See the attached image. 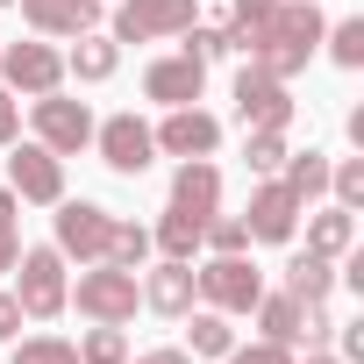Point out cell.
Listing matches in <instances>:
<instances>
[{
    "label": "cell",
    "mask_w": 364,
    "mask_h": 364,
    "mask_svg": "<svg viewBox=\"0 0 364 364\" xmlns=\"http://www.w3.org/2000/svg\"><path fill=\"white\" fill-rule=\"evenodd\" d=\"M250 314H257L264 343H286V350L300 343V300H293V293H257V307H250Z\"/></svg>",
    "instance_id": "7402d4cb"
},
{
    "label": "cell",
    "mask_w": 364,
    "mask_h": 364,
    "mask_svg": "<svg viewBox=\"0 0 364 364\" xmlns=\"http://www.w3.org/2000/svg\"><path fill=\"white\" fill-rule=\"evenodd\" d=\"M279 15V0H229V50H243L250 58V43H257V29Z\"/></svg>",
    "instance_id": "cb8c5ba5"
},
{
    "label": "cell",
    "mask_w": 364,
    "mask_h": 364,
    "mask_svg": "<svg viewBox=\"0 0 364 364\" xmlns=\"http://www.w3.org/2000/svg\"><path fill=\"white\" fill-rule=\"evenodd\" d=\"M171 208L178 215H193L200 229L222 215V171L208 157H178V178H171Z\"/></svg>",
    "instance_id": "2e32d148"
},
{
    "label": "cell",
    "mask_w": 364,
    "mask_h": 364,
    "mask_svg": "<svg viewBox=\"0 0 364 364\" xmlns=\"http://www.w3.org/2000/svg\"><path fill=\"white\" fill-rule=\"evenodd\" d=\"M150 250H164V257H193V250H200V222L178 215V208H164L157 229H150Z\"/></svg>",
    "instance_id": "603a6c76"
},
{
    "label": "cell",
    "mask_w": 364,
    "mask_h": 364,
    "mask_svg": "<svg viewBox=\"0 0 364 364\" xmlns=\"http://www.w3.org/2000/svg\"><path fill=\"white\" fill-rule=\"evenodd\" d=\"M29 122H36V143H43V150H58V157H79V150L93 143V107H86V100H72L65 86H58V93H43V100H29Z\"/></svg>",
    "instance_id": "8992f818"
},
{
    "label": "cell",
    "mask_w": 364,
    "mask_h": 364,
    "mask_svg": "<svg viewBox=\"0 0 364 364\" xmlns=\"http://www.w3.org/2000/svg\"><path fill=\"white\" fill-rule=\"evenodd\" d=\"M129 364H193L186 350H143V357H129Z\"/></svg>",
    "instance_id": "f35d334b"
},
{
    "label": "cell",
    "mask_w": 364,
    "mask_h": 364,
    "mask_svg": "<svg viewBox=\"0 0 364 364\" xmlns=\"http://www.w3.org/2000/svg\"><path fill=\"white\" fill-rule=\"evenodd\" d=\"M186 58H200V65L229 58V29H208V22H193V29H186Z\"/></svg>",
    "instance_id": "836d02e7"
},
{
    "label": "cell",
    "mask_w": 364,
    "mask_h": 364,
    "mask_svg": "<svg viewBox=\"0 0 364 364\" xmlns=\"http://www.w3.org/2000/svg\"><path fill=\"white\" fill-rule=\"evenodd\" d=\"M243 164H250L257 178H279V164H286V129H243Z\"/></svg>",
    "instance_id": "d4e9b609"
},
{
    "label": "cell",
    "mask_w": 364,
    "mask_h": 364,
    "mask_svg": "<svg viewBox=\"0 0 364 364\" xmlns=\"http://www.w3.org/2000/svg\"><path fill=\"white\" fill-rule=\"evenodd\" d=\"M307 364H343V357H328V350H307Z\"/></svg>",
    "instance_id": "ab89813d"
},
{
    "label": "cell",
    "mask_w": 364,
    "mask_h": 364,
    "mask_svg": "<svg viewBox=\"0 0 364 364\" xmlns=\"http://www.w3.org/2000/svg\"><path fill=\"white\" fill-rule=\"evenodd\" d=\"M321 43H328V58H336L343 72H364V15L328 22V29H321Z\"/></svg>",
    "instance_id": "83f0119b"
},
{
    "label": "cell",
    "mask_w": 364,
    "mask_h": 364,
    "mask_svg": "<svg viewBox=\"0 0 364 364\" xmlns=\"http://www.w3.org/2000/svg\"><path fill=\"white\" fill-rule=\"evenodd\" d=\"M58 250H65V264L79 257V264H100L107 257V229H114V215L100 208V200H58Z\"/></svg>",
    "instance_id": "30bf717a"
},
{
    "label": "cell",
    "mask_w": 364,
    "mask_h": 364,
    "mask_svg": "<svg viewBox=\"0 0 364 364\" xmlns=\"http://www.w3.org/2000/svg\"><path fill=\"white\" fill-rule=\"evenodd\" d=\"M72 350H79V364H129V336H122L114 321H93Z\"/></svg>",
    "instance_id": "4316f807"
},
{
    "label": "cell",
    "mask_w": 364,
    "mask_h": 364,
    "mask_svg": "<svg viewBox=\"0 0 364 364\" xmlns=\"http://www.w3.org/2000/svg\"><path fill=\"white\" fill-rule=\"evenodd\" d=\"M229 364H293V350H286V343H264V336H257V343L229 350Z\"/></svg>",
    "instance_id": "e575fe53"
},
{
    "label": "cell",
    "mask_w": 364,
    "mask_h": 364,
    "mask_svg": "<svg viewBox=\"0 0 364 364\" xmlns=\"http://www.w3.org/2000/svg\"><path fill=\"white\" fill-rule=\"evenodd\" d=\"M328 164L336 157H321V150H286V164H279V186L307 208V200H321L328 193Z\"/></svg>",
    "instance_id": "d6986e66"
},
{
    "label": "cell",
    "mask_w": 364,
    "mask_h": 364,
    "mask_svg": "<svg viewBox=\"0 0 364 364\" xmlns=\"http://www.w3.org/2000/svg\"><path fill=\"white\" fill-rule=\"evenodd\" d=\"M321 8L314 0H279V15L257 29V43H250V65L257 72H272V79H293V72H307V58L321 50Z\"/></svg>",
    "instance_id": "6da1fadb"
},
{
    "label": "cell",
    "mask_w": 364,
    "mask_h": 364,
    "mask_svg": "<svg viewBox=\"0 0 364 364\" xmlns=\"http://www.w3.org/2000/svg\"><path fill=\"white\" fill-rule=\"evenodd\" d=\"M15 136H22V100H15L8 86H0V150H8Z\"/></svg>",
    "instance_id": "d590c367"
},
{
    "label": "cell",
    "mask_w": 364,
    "mask_h": 364,
    "mask_svg": "<svg viewBox=\"0 0 364 364\" xmlns=\"http://www.w3.org/2000/svg\"><path fill=\"white\" fill-rule=\"evenodd\" d=\"M236 122H243V129H293V93H286V79L243 65V72H236Z\"/></svg>",
    "instance_id": "8fae6325"
},
{
    "label": "cell",
    "mask_w": 364,
    "mask_h": 364,
    "mask_svg": "<svg viewBox=\"0 0 364 364\" xmlns=\"http://www.w3.org/2000/svg\"><path fill=\"white\" fill-rule=\"evenodd\" d=\"M150 136H157L164 157H215V150H222V122H215L200 100H193V107H164V122H157Z\"/></svg>",
    "instance_id": "7c38bea8"
},
{
    "label": "cell",
    "mask_w": 364,
    "mask_h": 364,
    "mask_svg": "<svg viewBox=\"0 0 364 364\" xmlns=\"http://www.w3.org/2000/svg\"><path fill=\"white\" fill-rule=\"evenodd\" d=\"M0 8H15V0H0Z\"/></svg>",
    "instance_id": "60d3db41"
},
{
    "label": "cell",
    "mask_w": 364,
    "mask_h": 364,
    "mask_svg": "<svg viewBox=\"0 0 364 364\" xmlns=\"http://www.w3.org/2000/svg\"><path fill=\"white\" fill-rule=\"evenodd\" d=\"M15 157H8V186H15V200H29V208H58L65 200V157L58 150H43V143H8Z\"/></svg>",
    "instance_id": "52a82bcc"
},
{
    "label": "cell",
    "mask_w": 364,
    "mask_h": 364,
    "mask_svg": "<svg viewBox=\"0 0 364 364\" xmlns=\"http://www.w3.org/2000/svg\"><path fill=\"white\" fill-rule=\"evenodd\" d=\"M114 65H122V43H114V36H100V29L72 36V50H65V79H79V86L114 79Z\"/></svg>",
    "instance_id": "ac0fdd59"
},
{
    "label": "cell",
    "mask_w": 364,
    "mask_h": 364,
    "mask_svg": "<svg viewBox=\"0 0 364 364\" xmlns=\"http://www.w3.org/2000/svg\"><path fill=\"white\" fill-rule=\"evenodd\" d=\"M193 293L215 307V314H250L257 307V293H264V272L236 250V257H208V264H193Z\"/></svg>",
    "instance_id": "277c9868"
},
{
    "label": "cell",
    "mask_w": 364,
    "mask_h": 364,
    "mask_svg": "<svg viewBox=\"0 0 364 364\" xmlns=\"http://www.w3.org/2000/svg\"><path fill=\"white\" fill-rule=\"evenodd\" d=\"M93 150H100V164H107V171L136 178V171H150L157 136H150V122H136V114H107V122H93Z\"/></svg>",
    "instance_id": "9c48e42d"
},
{
    "label": "cell",
    "mask_w": 364,
    "mask_h": 364,
    "mask_svg": "<svg viewBox=\"0 0 364 364\" xmlns=\"http://www.w3.org/2000/svg\"><path fill=\"white\" fill-rule=\"evenodd\" d=\"M15 328H22V300L0 293V343H15Z\"/></svg>",
    "instance_id": "74e56055"
},
{
    "label": "cell",
    "mask_w": 364,
    "mask_h": 364,
    "mask_svg": "<svg viewBox=\"0 0 364 364\" xmlns=\"http://www.w3.org/2000/svg\"><path fill=\"white\" fill-rule=\"evenodd\" d=\"M336 343H343V364L364 357V321H336Z\"/></svg>",
    "instance_id": "8d00e7d4"
},
{
    "label": "cell",
    "mask_w": 364,
    "mask_h": 364,
    "mask_svg": "<svg viewBox=\"0 0 364 364\" xmlns=\"http://www.w3.org/2000/svg\"><path fill=\"white\" fill-rule=\"evenodd\" d=\"M350 243H357V215H350V208H314V215H307V250L350 257Z\"/></svg>",
    "instance_id": "ffe728a7"
},
{
    "label": "cell",
    "mask_w": 364,
    "mask_h": 364,
    "mask_svg": "<svg viewBox=\"0 0 364 364\" xmlns=\"http://www.w3.org/2000/svg\"><path fill=\"white\" fill-rule=\"evenodd\" d=\"M15 257H22V200L15 186H0V272H15Z\"/></svg>",
    "instance_id": "f546056e"
},
{
    "label": "cell",
    "mask_w": 364,
    "mask_h": 364,
    "mask_svg": "<svg viewBox=\"0 0 364 364\" xmlns=\"http://www.w3.org/2000/svg\"><path fill=\"white\" fill-rule=\"evenodd\" d=\"M136 286H143V307L157 314H178V321L193 314V257H157L150 272H136Z\"/></svg>",
    "instance_id": "9a60e30c"
},
{
    "label": "cell",
    "mask_w": 364,
    "mask_h": 364,
    "mask_svg": "<svg viewBox=\"0 0 364 364\" xmlns=\"http://www.w3.org/2000/svg\"><path fill=\"white\" fill-rule=\"evenodd\" d=\"M328 193H336V208H364V157H343V164H328Z\"/></svg>",
    "instance_id": "1f68e13d"
},
{
    "label": "cell",
    "mask_w": 364,
    "mask_h": 364,
    "mask_svg": "<svg viewBox=\"0 0 364 364\" xmlns=\"http://www.w3.org/2000/svg\"><path fill=\"white\" fill-rule=\"evenodd\" d=\"M65 293H72V272H65V250L58 243L15 257V300H22L29 321H58L65 314Z\"/></svg>",
    "instance_id": "7a4b0ae2"
},
{
    "label": "cell",
    "mask_w": 364,
    "mask_h": 364,
    "mask_svg": "<svg viewBox=\"0 0 364 364\" xmlns=\"http://www.w3.org/2000/svg\"><path fill=\"white\" fill-rule=\"evenodd\" d=\"M186 343H193L186 357H229V350H236V336H229V314L200 307V314H193V328H186Z\"/></svg>",
    "instance_id": "484cf974"
},
{
    "label": "cell",
    "mask_w": 364,
    "mask_h": 364,
    "mask_svg": "<svg viewBox=\"0 0 364 364\" xmlns=\"http://www.w3.org/2000/svg\"><path fill=\"white\" fill-rule=\"evenodd\" d=\"M300 200L279 186V178H264V186L250 193V215H243V229H250V243H293L300 236Z\"/></svg>",
    "instance_id": "5bb4252c"
},
{
    "label": "cell",
    "mask_w": 364,
    "mask_h": 364,
    "mask_svg": "<svg viewBox=\"0 0 364 364\" xmlns=\"http://www.w3.org/2000/svg\"><path fill=\"white\" fill-rule=\"evenodd\" d=\"M200 93H208V65L186 58V50H171L143 72V100H157V107H193Z\"/></svg>",
    "instance_id": "4fadbf2b"
},
{
    "label": "cell",
    "mask_w": 364,
    "mask_h": 364,
    "mask_svg": "<svg viewBox=\"0 0 364 364\" xmlns=\"http://www.w3.org/2000/svg\"><path fill=\"white\" fill-rule=\"evenodd\" d=\"M143 257H150V229H143V222H114V229H107V264L143 272Z\"/></svg>",
    "instance_id": "f1b7e54d"
},
{
    "label": "cell",
    "mask_w": 364,
    "mask_h": 364,
    "mask_svg": "<svg viewBox=\"0 0 364 364\" xmlns=\"http://www.w3.org/2000/svg\"><path fill=\"white\" fill-rule=\"evenodd\" d=\"M200 243H208L215 257H236V250H250V229H243V215H215V222L200 229Z\"/></svg>",
    "instance_id": "d6a6232c"
},
{
    "label": "cell",
    "mask_w": 364,
    "mask_h": 364,
    "mask_svg": "<svg viewBox=\"0 0 364 364\" xmlns=\"http://www.w3.org/2000/svg\"><path fill=\"white\" fill-rule=\"evenodd\" d=\"M200 22V0H122L114 8V43H164Z\"/></svg>",
    "instance_id": "5b68a950"
},
{
    "label": "cell",
    "mask_w": 364,
    "mask_h": 364,
    "mask_svg": "<svg viewBox=\"0 0 364 364\" xmlns=\"http://www.w3.org/2000/svg\"><path fill=\"white\" fill-rule=\"evenodd\" d=\"M36 36H86L100 29V0H15Z\"/></svg>",
    "instance_id": "e0dca14e"
},
{
    "label": "cell",
    "mask_w": 364,
    "mask_h": 364,
    "mask_svg": "<svg viewBox=\"0 0 364 364\" xmlns=\"http://www.w3.org/2000/svg\"><path fill=\"white\" fill-rule=\"evenodd\" d=\"M8 364H79V350H72L65 336H22Z\"/></svg>",
    "instance_id": "4dcf8cb0"
},
{
    "label": "cell",
    "mask_w": 364,
    "mask_h": 364,
    "mask_svg": "<svg viewBox=\"0 0 364 364\" xmlns=\"http://www.w3.org/2000/svg\"><path fill=\"white\" fill-rule=\"evenodd\" d=\"M0 79H8L15 100H43L65 86V50L58 43H8L0 50Z\"/></svg>",
    "instance_id": "ba28073f"
},
{
    "label": "cell",
    "mask_w": 364,
    "mask_h": 364,
    "mask_svg": "<svg viewBox=\"0 0 364 364\" xmlns=\"http://www.w3.org/2000/svg\"><path fill=\"white\" fill-rule=\"evenodd\" d=\"M286 293H293V300H328V293H336V257L300 250V257L286 264Z\"/></svg>",
    "instance_id": "44dd1931"
},
{
    "label": "cell",
    "mask_w": 364,
    "mask_h": 364,
    "mask_svg": "<svg viewBox=\"0 0 364 364\" xmlns=\"http://www.w3.org/2000/svg\"><path fill=\"white\" fill-rule=\"evenodd\" d=\"M65 307H79L86 321H114V328H122V321L143 307V286H136V272H122V264L100 257V264L79 272V286L65 293Z\"/></svg>",
    "instance_id": "3957f363"
}]
</instances>
